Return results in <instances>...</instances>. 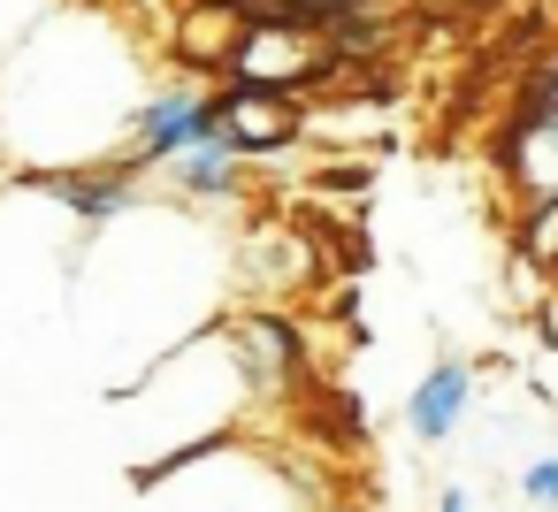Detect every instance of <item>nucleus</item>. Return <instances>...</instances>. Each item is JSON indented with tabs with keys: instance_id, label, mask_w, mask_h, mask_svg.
I'll return each mask as SVG.
<instances>
[{
	"instance_id": "1",
	"label": "nucleus",
	"mask_w": 558,
	"mask_h": 512,
	"mask_svg": "<svg viewBox=\"0 0 558 512\" xmlns=\"http://www.w3.org/2000/svg\"><path fill=\"white\" fill-rule=\"evenodd\" d=\"M146 100V62L100 9H47L0 62V154L16 169L123 161Z\"/></svg>"
},
{
	"instance_id": "2",
	"label": "nucleus",
	"mask_w": 558,
	"mask_h": 512,
	"mask_svg": "<svg viewBox=\"0 0 558 512\" xmlns=\"http://www.w3.org/2000/svg\"><path fill=\"white\" fill-rule=\"evenodd\" d=\"M108 405L146 428V436L131 443V466H138V474H154V466H169V459H184V451H199V443L245 436L238 420H245V413H268V398H260V382H253V367H245V344H238L230 314L207 321L199 337L169 344L146 375L108 382Z\"/></svg>"
},
{
	"instance_id": "3",
	"label": "nucleus",
	"mask_w": 558,
	"mask_h": 512,
	"mask_svg": "<svg viewBox=\"0 0 558 512\" xmlns=\"http://www.w3.org/2000/svg\"><path fill=\"white\" fill-rule=\"evenodd\" d=\"M138 481H146V512H322L314 489L291 474V459H276L260 436L199 443Z\"/></svg>"
},
{
	"instance_id": "4",
	"label": "nucleus",
	"mask_w": 558,
	"mask_h": 512,
	"mask_svg": "<svg viewBox=\"0 0 558 512\" xmlns=\"http://www.w3.org/2000/svg\"><path fill=\"white\" fill-rule=\"evenodd\" d=\"M337 77V54L322 32L306 24H283V16H253L238 54H230V77L222 85H260V93H306V85H329Z\"/></svg>"
},
{
	"instance_id": "5",
	"label": "nucleus",
	"mask_w": 558,
	"mask_h": 512,
	"mask_svg": "<svg viewBox=\"0 0 558 512\" xmlns=\"http://www.w3.org/2000/svg\"><path fill=\"white\" fill-rule=\"evenodd\" d=\"M497 176H505V192H512V215L558 207V108L512 100V115H505V131H497Z\"/></svg>"
},
{
	"instance_id": "6",
	"label": "nucleus",
	"mask_w": 558,
	"mask_h": 512,
	"mask_svg": "<svg viewBox=\"0 0 558 512\" xmlns=\"http://www.w3.org/2000/svg\"><path fill=\"white\" fill-rule=\"evenodd\" d=\"M222 131L245 161H268V154H291L306 138V108L291 93H260V85H222Z\"/></svg>"
},
{
	"instance_id": "7",
	"label": "nucleus",
	"mask_w": 558,
	"mask_h": 512,
	"mask_svg": "<svg viewBox=\"0 0 558 512\" xmlns=\"http://www.w3.org/2000/svg\"><path fill=\"white\" fill-rule=\"evenodd\" d=\"M230 276L245 291H260V298H291V291L314 283V245L299 230H283V222H260V230H245L230 245Z\"/></svg>"
},
{
	"instance_id": "8",
	"label": "nucleus",
	"mask_w": 558,
	"mask_h": 512,
	"mask_svg": "<svg viewBox=\"0 0 558 512\" xmlns=\"http://www.w3.org/2000/svg\"><path fill=\"white\" fill-rule=\"evenodd\" d=\"M169 184V199H184V207H230L253 176H245V154L230 146V138H207V146H192V154H177L169 169H161Z\"/></svg>"
},
{
	"instance_id": "9",
	"label": "nucleus",
	"mask_w": 558,
	"mask_h": 512,
	"mask_svg": "<svg viewBox=\"0 0 558 512\" xmlns=\"http://www.w3.org/2000/svg\"><path fill=\"white\" fill-rule=\"evenodd\" d=\"M466 405H474V367H466V359H436V367L413 382V398H405L413 443H444V436L466 420Z\"/></svg>"
},
{
	"instance_id": "10",
	"label": "nucleus",
	"mask_w": 558,
	"mask_h": 512,
	"mask_svg": "<svg viewBox=\"0 0 558 512\" xmlns=\"http://www.w3.org/2000/svg\"><path fill=\"white\" fill-rule=\"evenodd\" d=\"M520 497H527V512H558V451L520 466Z\"/></svg>"
},
{
	"instance_id": "11",
	"label": "nucleus",
	"mask_w": 558,
	"mask_h": 512,
	"mask_svg": "<svg viewBox=\"0 0 558 512\" xmlns=\"http://www.w3.org/2000/svg\"><path fill=\"white\" fill-rule=\"evenodd\" d=\"M436 512H466V489H459V481H444V489H436Z\"/></svg>"
},
{
	"instance_id": "12",
	"label": "nucleus",
	"mask_w": 558,
	"mask_h": 512,
	"mask_svg": "<svg viewBox=\"0 0 558 512\" xmlns=\"http://www.w3.org/2000/svg\"><path fill=\"white\" fill-rule=\"evenodd\" d=\"M322 512H344V504H322Z\"/></svg>"
}]
</instances>
